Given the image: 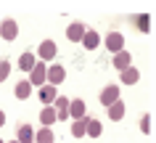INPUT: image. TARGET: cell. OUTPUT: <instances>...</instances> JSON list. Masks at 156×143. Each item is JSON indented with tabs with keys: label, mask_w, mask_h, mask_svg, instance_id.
Segmentation results:
<instances>
[{
	"label": "cell",
	"mask_w": 156,
	"mask_h": 143,
	"mask_svg": "<svg viewBox=\"0 0 156 143\" xmlns=\"http://www.w3.org/2000/svg\"><path fill=\"white\" fill-rule=\"evenodd\" d=\"M56 53H58L56 42H53V40H42L40 45H37V53H34V56H37V61L45 64V61H53V59H56Z\"/></svg>",
	"instance_id": "cell-1"
},
{
	"label": "cell",
	"mask_w": 156,
	"mask_h": 143,
	"mask_svg": "<svg viewBox=\"0 0 156 143\" xmlns=\"http://www.w3.org/2000/svg\"><path fill=\"white\" fill-rule=\"evenodd\" d=\"M0 37H3V40H16L19 37V24H16V19H3V21H0Z\"/></svg>",
	"instance_id": "cell-2"
},
{
	"label": "cell",
	"mask_w": 156,
	"mask_h": 143,
	"mask_svg": "<svg viewBox=\"0 0 156 143\" xmlns=\"http://www.w3.org/2000/svg\"><path fill=\"white\" fill-rule=\"evenodd\" d=\"M29 82H32V88L37 85V88H42V85L48 82V66L42 64V61H37L34 64V69L29 72Z\"/></svg>",
	"instance_id": "cell-3"
},
{
	"label": "cell",
	"mask_w": 156,
	"mask_h": 143,
	"mask_svg": "<svg viewBox=\"0 0 156 143\" xmlns=\"http://www.w3.org/2000/svg\"><path fill=\"white\" fill-rule=\"evenodd\" d=\"M106 51H111V53H119V51H124V37H122V32L111 29V32L106 34Z\"/></svg>",
	"instance_id": "cell-4"
},
{
	"label": "cell",
	"mask_w": 156,
	"mask_h": 143,
	"mask_svg": "<svg viewBox=\"0 0 156 143\" xmlns=\"http://www.w3.org/2000/svg\"><path fill=\"white\" fill-rule=\"evenodd\" d=\"M98 101H101V106H111L114 101H119V85H106L101 90Z\"/></svg>",
	"instance_id": "cell-5"
},
{
	"label": "cell",
	"mask_w": 156,
	"mask_h": 143,
	"mask_svg": "<svg viewBox=\"0 0 156 143\" xmlns=\"http://www.w3.org/2000/svg\"><path fill=\"white\" fill-rule=\"evenodd\" d=\"M64 80H66V69L61 66V64H50V66H48V85L58 88Z\"/></svg>",
	"instance_id": "cell-6"
},
{
	"label": "cell",
	"mask_w": 156,
	"mask_h": 143,
	"mask_svg": "<svg viewBox=\"0 0 156 143\" xmlns=\"http://www.w3.org/2000/svg\"><path fill=\"white\" fill-rule=\"evenodd\" d=\"M85 29H87V27H85L82 21H72V24L66 27V40H69V42H82Z\"/></svg>",
	"instance_id": "cell-7"
},
{
	"label": "cell",
	"mask_w": 156,
	"mask_h": 143,
	"mask_svg": "<svg viewBox=\"0 0 156 143\" xmlns=\"http://www.w3.org/2000/svg\"><path fill=\"white\" fill-rule=\"evenodd\" d=\"M130 24L135 27L140 34L151 32V16H148V13H135V16H130Z\"/></svg>",
	"instance_id": "cell-8"
},
{
	"label": "cell",
	"mask_w": 156,
	"mask_h": 143,
	"mask_svg": "<svg viewBox=\"0 0 156 143\" xmlns=\"http://www.w3.org/2000/svg\"><path fill=\"white\" fill-rule=\"evenodd\" d=\"M111 66L114 69H127V66H132V53L124 48V51H119V53H114V59H111Z\"/></svg>",
	"instance_id": "cell-9"
},
{
	"label": "cell",
	"mask_w": 156,
	"mask_h": 143,
	"mask_svg": "<svg viewBox=\"0 0 156 143\" xmlns=\"http://www.w3.org/2000/svg\"><path fill=\"white\" fill-rule=\"evenodd\" d=\"M101 133H103L101 119H95V117H85V135H90V138H101Z\"/></svg>",
	"instance_id": "cell-10"
},
{
	"label": "cell",
	"mask_w": 156,
	"mask_h": 143,
	"mask_svg": "<svg viewBox=\"0 0 156 143\" xmlns=\"http://www.w3.org/2000/svg\"><path fill=\"white\" fill-rule=\"evenodd\" d=\"M82 45H85V51H95L101 45V34L87 27V29H85V37H82Z\"/></svg>",
	"instance_id": "cell-11"
},
{
	"label": "cell",
	"mask_w": 156,
	"mask_h": 143,
	"mask_svg": "<svg viewBox=\"0 0 156 143\" xmlns=\"http://www.w3.org/2000/svg\"><path fill=\"white\" fill-rule=\"evenodd\" d=\"M37 95H40V101L45 103V106H50V103H53V101L58 98V90L53 88V85H48V82H45V85L40 88V93H37Z\"/></svg>",
	"instance_id": "cell-12"
},
{
	"label": "cell",
	"mask_w": 156,
	"mask_h": 143,
	"mask_svg": "<svg viewBox=\"0 0 156 143\" xmlns=\"http://www.w3.org/2000/svg\"><path fill=\"white\" fill-rule=\"evenodd\" d=\"M69 117H72V119H82V117H87V111H85V101H82V98H72V103H69Z\"/></svg>",
	"instance_id": "cell-13"
},
{
	"label": "cell",
	"mask_w": 156,
	"mask_h": 143,
	"mask_svg": "<svg viewBox=\"0 0 156 143\" xmlns=\"http://www.w3.org/2000/svg\"><path fill=\"white\" fill-rule=\"evenodd\" d=\"M53 103H56L53 109H56V117H58V119H66V117H69V103H72V98H66V95H58Z\"/></svg>",
	"instance_id": "cell-14"
},
{
	"label": "cell",
	"mask_w": 156,
	"mask_h": 143,
	"mask_svg": "<svg viewBox=\"0 0 156 143\" xmlns=\"http://www.w3.org/2000/svg\"><path fill=\"white\" fill-rule=\"evenodd\" d=\"M16 141H19V143H34V130H32V125H19V127H16Z\"/></svg>",
	"instance_id": "cell-15"
},
{
	"label": "cell",
	"mask_w": 156,
	"mask_h": 143,
	"mask_svg": "<svg viewBox=\"0 0 156 143\" xmlns=\"http://www.w3.org/2000/svg\"><path fill=\"white\" fill-rule=\"evenodd\" d=\"M13 93H16L19 101H27V98L32 95V82H29V80H19L16 88H13Z\"/></svg>",
	"instance_id": "cell-16"
},
{
	"label": "cell",
	"mask_w": 156,
	"mask_h": 143,
	"mask_svg": "<svg viewBox=\"0 0 156 143\" xmlns=\"http://www.w3.org/2000/svg\"><path fill=\"white\" fill-rule=\"evenodd\" d=\"M124 111H127V106H124V101H114L111 106H106V114H108V119H122L124 117Z\"/></svg>",
	"instance_id": "cell-17"
},
{
	"label": "cell",
	"mask_w": 156,
	"mask_h": 143,
	"mask_svg": "<svg viewBox=\"0 0 156 143\" xmlns=\"http://www.w3.org/2000/svg\"><path fill=\"white\" fill-rule=\"evenodd\" d=\"M34 64H37V56H34L32 51L21 53V59H19V69H21V72H32Z\"/></svg>",
	"instance_id": "cell-18"
},
{
	"label": "cell",
	"mask_w": 156,
	"mask_h": 143,
	"mask_svg": "<svg viewBox=\"0 0 156 143\" xmlns=\"http://www.w3.org/2000/svg\"><path fill=\"white\" fill-rule=\"evenodd\" d=\"M40 122H42V127H50L53 122H58L56 109H53V106H42V111H40Z\"/></svg>",
	"instance_id": "cell-19"
},
{
	"label": "cell",
	"mask_w": 156,
	"mask_h": 143,
	"mask_svg": "<svg viewBox=\"0 0 156 143\" xmlns=\"http://www.w3.org/2000/svg\"><path fill=\"white\" fill-rule=\"evenodd\" d=\"M119 80H122V85H135L140 80V72L135 66H127V69H122V77Z\"/></svg>",
	"instance_id": "cell-20"
},
{
	"label": "cell",
	"mask_w": 156,
	"mask_h": 143,
	"mask_svg": "<svg viewBox=\"0 0 156 143\" xmlns=\"http://www.w3.org/2000/svg\"><path fill=\"white\" fill-rule=\"evenodd\" d=\"M34 143H56V135H53L50 127H40L34 133Z\"/></svg>",
	"instance_id": "cell-21"
},
{
	"label": "cell",
	"mask_w": 156,
	"mask_h": 143,
	"mask_svg": "<svg viewBox=\"0 0 156 143\" xmlns=\"http://www.w3.org/2000/svg\"><path fill=\"white\" fill-rule=\"evenodd\" d=\"M69 133H72L74 138H85V117L82 119H74L72 127H69Z\"/></svg>",
	"instance_id": "cell-22"
},
{
	"label": "cell",
	"mask_w": 156,
	"mask_h": 143,
	"mask_svg": "<svg viewBox=\"0 0 156 143\" xmlns=\"http://www.w3.org/2000/svg\"><path fill=\"white\" fill-rule=\"evenodd\" d=\"M8 74H11V61L5 56H0V82H5Z\"/></svg>",
	"instance_id": "cell-23"
},
{
	"label": "cell",
	"mask_w": 156,
	"mask_h": 143,
	"mask_svg": "<svg viewBox=\"0 0 156 143\" xmlns=\"http://www.w3.org/2000/svg\"><path fill=\"white\" fill-rule=\"evenodd\" d=\"M154 119H151V114H140V130L146 135H151V130H154V125H151Z\"/></svg>",
	"instance_id": "cell-24"
},
{
	"label": "cell",
	"mask_w": 156,
	"mask_h": 143,
	"mask_svg": "<svg viewBox=\"0 0 156 143\" xmlns=\"http://www.w3.org/2000/svg\"><path fill=\"white\" fill-rule=\"evenodd\" d=\"M3 125H5V111L0 109V127H3Z\"/></svg>",
	"instance_id": "cell-25"
},
{
	"label": "cell",
	"mask_w": 156,
	"mask_h": 143,
	"mask_svg": "<svg viewBox=\"0 0 156 143\" xmlns=\"http://www.w3.org/2000/svg\"><path fill=\"white\" fill-rule=\"evenodd\" d=\"M8 143H19V141H8Z\"/></svg>",
	"instance_id": "cell-26"
},
{
	"label": "cell",
	"mask_w": 156,
	"mask_h": 143,
	"mask_svg": "<svg viewBox=\"0 0 156 143\" xmlns=\"http://www.w3.org/2000/svg\"><path fill=\"white\" fill-rule=\"evenodd\" d=\"M0 143H5V141H3V138H0Z\"/></svg>",
	"instance_id": "cell-27"
}]
</instances>
